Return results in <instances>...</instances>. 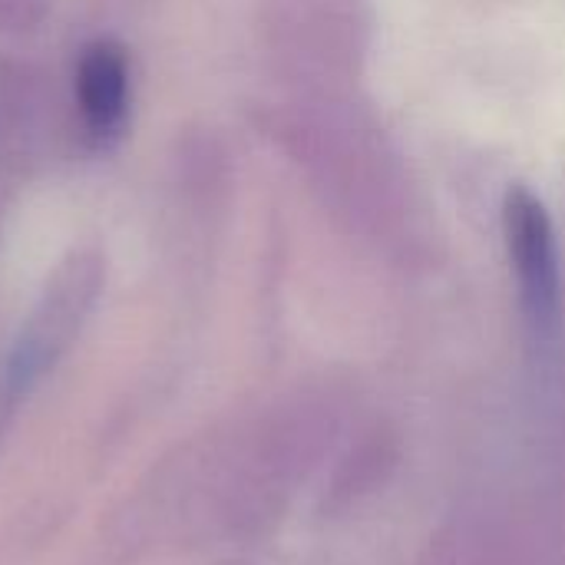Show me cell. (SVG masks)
I'll return each mask as SVG.
<instances>
[{"label":"cell","mask_w":565,"mask_h":565,"mask_svg":"<svg viewBox=\"0 0 565 565\" xmlns=\"http://www.w3.org/2000/svg\"><path fill=\"white\" fill-rule=\"evenodd\" d=\"M298 106L295 152L334 215L371 232L414 225L411 179L374 116L351 93L308 96Z\"/></svg>","instance_id":"obj_1"},{"label":"cell","mask_w":565,"mask_h":565,"mask_svg":"<svg viewBox=\"0 0 565 565\" xmlns=\"http://www.w3.org/2000/svg\"><path fill=\"white\" fill-rule=\"evenodd\" d=\"M268 36L308 96L351 93L371 46L367 0H268Z\"/></svg>","instance_id":"obj_2"},{"label":"cell","mask_w":565,"mask_h":565,"mask_svg":"<svg viewBox=\"0 0 565 565\" xmlns=\"http://www.w3.org/2000/svg\"><path fill=\"white\" fill-rule=\"evenodd\" d=\"M507 245H510V262L516 271L523 308L536 324V331L550 334L559 324V301H563L559 252H556L553 222L530 192H513L507 202Z\"/></svg>","instance_id":"obj_3"},{"label":"cell","mask_w":565,"mask_h":565,"mask_svg":"<svg viewBox=\"0 0 565 565\" xmlns=\"http://www.w3.org/2000/svg\"><path fill=\"white\" fill-rule=\"evenodd\" d=\"M76 103L86 129L99 142L119 136L129 109V63L116 43L99 40L86 46L76 70Z\"/></svg>","instance_id":"obj_4"}]
</instances>
